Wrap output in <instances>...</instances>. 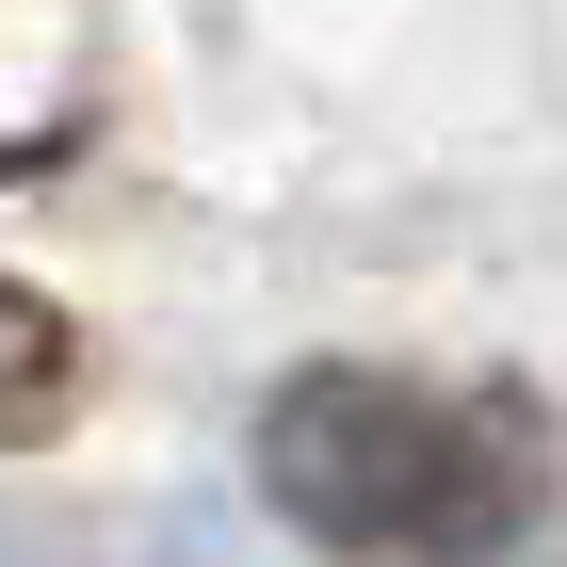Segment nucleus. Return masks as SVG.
<instances>
[{
  "label": "nucleus",
  "mask_w": 567,
  "mask_h": 567,
  "mask_svg": "<svg viewBox=\"0 0 567 567\" xmlns=\"http://www.w3.org/2000/svg\"><path fill=\"white\" fill-rule=\"evenodd\" d=\"M260 503L373 567H503L551 519V405L535 390H405V373H292L260 405Z\"/></svg>",
  "instance_id": "nucleus-1"
},
{
  "label": "nucleus",
  "mask_w": 567,
  "mask_h": 567,
  "mask_svg": "<svg viewBox=\"0 0 567 567\" xmlns=\"http://www.w3.org/2000/svg\"><path fill=\"white\" fill-rule=\"evenodd\" d=\"M65 405H82V324H65L49 292H17V276H0V454H33Z\"/></svg>",
  "instance_id": "nucleus-2"
}]
</instances>
